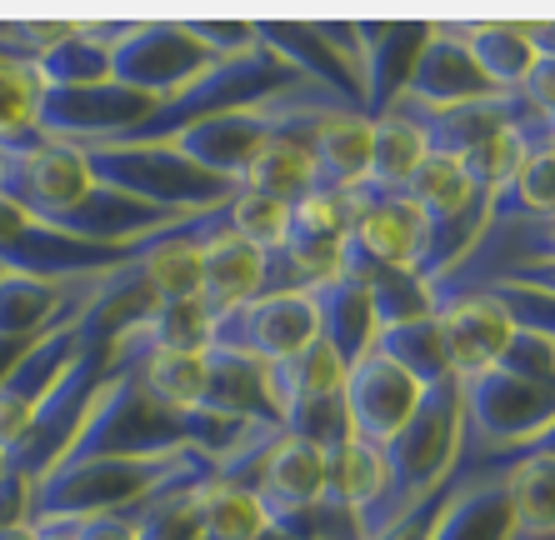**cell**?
Listing matches in <instances>:
<instances>
[{
    "mask_svg": "<svg viewBox=\"0 0 555 540\" xmlns=\"http://www.w3.org/2000/svg\"><path fill=\"white\" fill-rule=\"evenodd\" d=\"M401 201H411L426 220H440V216H455V210L470 206V201H476V185L465 180L455 155H426V160L415 166V176L405 180Z\"/></svg>",
    "mask_w": 555,
    "mask_h": 540,
    "instance_id": "e575fe53",
    "label": "cell"
},
{
    "mask_svg": "<svg viewBox=\"0 0 555 540\" xmlns=\"http://www.w3.org/2000/svg\"><path fill=\"white\" fill-rule=\"evenodd\" d=\"M436 316H440V331H446V350H451L455 381L501 365L505 346H511V335H516V321H511V310L501 306L495 291L451 300V306L436 310Z\"/></svg>",
    "mask_w": 555,
    "mask_h": 540,
    "instance_id": "e0dca14e",
    "label": "cell"
},
{
    "mask_svg": "<svg viewBox=\"0 0 555 540\" xmlns=\"http://www.w3.org/2000/svg\"><path fill=\"white\" fill-rule=\"evenodd\" d=\"M310 340H321L310 296H260L250 306H235L225 316H216V331H210V346L250 356L260 365L296 356Z\"/></svg>",
    "mask_w": 555,
    "mask_h": 540,
    "instance_id": "30bf717a",
    "label": "cell"
},
{
    "mask_svg": "<svg viewBox=\"0 0 555 540\" xmlns=\"http://www.w3.org/2000/svg\"><path fill=\"white\" fill-rule=\"evenodd\" d=\"M426 141L411 120H401L396 111L371 120V166H365V180L350 191V201H401L405 180L415 176V166L426 160Z\"/></svg>",
    "mask_w": 555,
    "mask_h": 540,
    "instance_id": "484cf974",
    "label": "cell"
},
{
    "mask_svg": "<svg viewBox=\"0 0 555 540\" xmlns=\"http://www.w3.org/2000/svg\"><path fill=\"white\" fill-rule=\"evenodd\" d=\"M325 496L346 501L356 515L371 511L386 496V461H380V450L350 440L336 455H325Z\"/></svg>",
    "mask_w": 555,
    "mask_h": 540,
    "instance_id": "836d02e7",
    "label": "cell"
},
{
    "mask_svg": "<svg viewBox=\"0 0 555 540\" xmlns=\"http://www.w3.org/2000/svg\"><path fill=\"white\" fill-rule=\"evenodd\" d=\"M176 220L181 216H170V210H160V206H145L135 195H120V191H111V185H91V195L65 220H55L51 231L76 235V241H86V245H120V250H126V245H141L145 235L166 231Z\"/></svg>",
    "mask_w": 555,
    "mask_h": 540,
    "instance_id": "d6986e66",
    "label": "cell"
},
{
    "mask_svg": "<svg viewBox=\"0 0 555 540\" xmlns=\"http://www.w3.org/2000/svg\"><path fill=\"white\" fill-rule=\"evenodd\" d=\"M91 166L86 151L65 141H40L30 151L0 155V201H11L21 216L55 226L91 195Z\"/></svg>",
    "mask_w": 555,
    "mask_h": 540,
    "instance_id": "52a82bcc",
    "label": "cell"
},
{
    "mask_svg": "<svg viewBox=\"0 0 555 540\" xmlns=\"http://www.w3.org/2000/svg\"><path fill=\"white\" fill-rule=\"evenodd\" d=\"M191 461V446L155 461H130V455H91V461H61L51 476L30 480L26 520H95V515L130 511L145 501L155 486H166L181 465Z\"/></svg>",
    "mask_w": 555,
    "mask_h": 540,
    "instance_id": "3957f363",
    "label": "cell"
},
{
    "mask_svg": "<svg viewBox=\"0 0 555 540\" xmlns=\"http://www.w3.org/2000/svg\"><path fill=\"white\" fill-rule=\"evenodd\" d=\"M266 526L271 515L256 501V490H235L220 480L201 490V540H250Z\"/></svg>",
    "mask_w": 555,
    "mask_h": 540,
    "instance_id": "74e56055",
    "label": "cell"
},
{
    "mask_svg": "<svg viewBox=\"0 0 555 540\" xmlns=\"http://www.w3.org/2000/svg\"><path fill=\"white\" fill-rule=\"evenodd\" d=\"M361 36V90H365V120L386 116L390 101L405 95L411 65L421 46L430 40V21H356Z\"/></svg>",
    "mask_w": 555,
    "mask_h": 540,
    "instance_id": "9a60e30c",
    "label": "cell"
},
{
    "mask_svg": "<svg viewBox=\"0 0 555 540\" xmlns=\"http://www.w3.org/2000/svg\"><path fill=\"white\" fill-rule=\"evenodd\" d=\"M266 285V250H256L250 241H241L235 231H225L220 241L206 245V270H201V300L210 316H225L235 306L260 300Z\"/></svg>",
    "mask_w": 555,
    "mask_h": 540,
    "instance_id": "4316f807",
    "label": "cell"
},
{
    "mask_svg": "<svg viewBox=\"0 0 555 540\" xmlns=\"http://www.w3.org/2000/svg\"><path fill=\"white\" fill-rule=\"evenodd\" d=\"M325 496V455L306 440L285 436L281 446L271 450V461L260 471V486H256V501L266 505V515H285V511H306Z\"/></svg>",
    "mask_w": 555,
    "mask_h": 540,
    "instance_id": "83f0119b",
    "label": "cell"
},
{
    "mask_svg": "<svg viewBox=\"0 0 555 540\" xmlns=\"http://www.w3.org/2000/svg\"><path fill=\"white\" fill-rule=\"evenodd\" d=\"M155 101L141 90H126L116 80L101 86H55L40 90V136L46 141H65V145H120L130 130L151 120Z\"/></svg>",
    "mask_w": 555,
    "mask_h": 540,
    "instance_id": "ba28073f",
    "label": "cell"
},
{
    "mask_svg": "<svg viewBox=\"0 0 555 540\" xmlns=\"http://www.w3.org/2000/svg\"><path fill=\"white\" fill-rule=\"evenodd\" d=\"M191 36L206 46L216 61H231V55H246L256 46V21H185Z\"/></svg>",
    "mask_w": 555,
    "mask_h": 540,
    "instance_id": "f6af8a7d",
    "label": "cell"
},
{
    "mask_svg": "<svg viewBox=\"0 0 555 540\" xmlns=\"http://www.w3.org/2000/svg\"><path fill=\"white\" fill-rule=\"evenodd\" d=\"M545 126H551V145H555V116H551V120H545Z\"/></svg>",
    "mask_w": 555,
    "mask_h": 540,
    "instance_id": "11a10c76",
    "label": "cell"
},
{
    "mask_svg": "<svg viewBox=\"0 0 555 540\" xmlns=\"http://www.w3.org/2000/svg\"><path fill=\"white\" fill-rule=\"evenodd\" d=\"M231 231L241 235V241H250L256 250H275V245H285V235H291V206L241 185V191L231 195Z\"/></svg>",
    "mask_w": 555,
    "mask_h": 540,
    "instance_id": "b9f144b4",
    "label": "cell"
},
{
    "mask_svg": "<svg viewBox=\"0 0 555 540\" xmlns=\"http://www.w3.org/2000/svg\"><path fill=\"white\" fill-rule=\"evenodd\" d=\"M315 191H356L371 166V120L361 111H325L306 130Z\"/></svg>",
    "mask_w": 555,
    "mask_h": 540,
    "instance_id": "44dd1931",
    "label": "cell"
},
{
    "mask_svg": "<svg viewBox=\"0 0 555 540\" xmlns=\"http://www.w3.org/2000/svg\"><path fill=\"white\" fill-rule=\"evenodd\" d=\"M271 526L285 530L291 540H361V520H356V511H350L346 501H336V496H321V501L306 505V511L275 515Z\"/></svg>",
    "mask_w": 555,
    "mask_h": 540,
    "instance_id": "7bdbcfd3",
    "label": "cell"
},
{
    "mask_svg": "<svg viewBox=\"0 0 555 540\" xmlns=\"http://www.w3.org/2000/svg\"><path fill=\"white\" fill-rule=\"evenodd\" d=\"M380 461H386V496L365 515H356L361 540L401 520L415 501H426L430 490L451 480L455 461H461V381L455 375L421 390L411 421L380 446Z\"/></svg>",
    "mask_w": 555,
    "mask_h": 540,
    "instance_id": "6da1fadb",
    "label": "cell"
},
{
    "mask_svg": "<svg viewBox=\"0 0 555 540\" xmlns=\"http://www.w3.org/2000/svg\"><path fill=\"white\" fill-rule=\"evenodd\" d=\"M535 55H555V21H526Z\"/></svg>",
    "mask_w": 555,
    "mask_h": 540,
    "instance_id": "681fc988",
    "label": "cell"
},
{
    "mask_svg": "<svg viewBox=\"0 0 555 540\" xmlns=\"http://www.w3.org/2000/svg\"><path fill=\"white\" fill-rule=\"evenodd\" d=\"M105 365H111V340L80 325L76 360H70L61 381L40 396V406H36V415H30L21 446L5 455L11 471H21L26 480H40L65 461V450H70V440H76L80 421H86L95 390H101V381H105Z\"/></svg>",
    "mask_w": 555,
    "mask_h": 540,
    "instance_id": "5b68a950",
    "label": "cell"
},
{
    "mask_svg": "<svg viewBox=\"0 0 555 540\" xmlns=\"http://www.w3.org/2000/svg\"><path fill=\"white\" fill-rule=\"evenodd\" d=\"M346 281H361L365 296H371L375 325H405L421 321V316H436V300H430V285L415 275V270H396V266H340Z\"/></svg>",
    "mask_w": 555,
    "mask_h": 540,
    "instance_id": "4dcf8cb0",
    "label": "cell"
},
{
    "mask_svg": "<svg viewBox=\"0 0 555 540\" xmlns=\"http://www.w3.org/2000/svg\"><path fill=\"white\" fill-rule=\"evenodd\" d=\"M40 80L36 65H0V155L40 145Z\"/></svg>",
    "mask_w": 555,
    "mask_h": 540,
    "instance_id": "d6a6232c",
    "label": "cell"
},
{
    "mask_svg": "<svg viewBox=\"0 0 555 540\" xmlns=\"http://www.w3.org/2000/svg\"><path fill=\"white\" fill-rule=\"evenodd\" d=\"M216 55L191 36L185 21H141L130 30V40H120L111 51V80L126 90H141L155 105L181 95L195 76H206Z\"/></svg>",
    "mask_w": 555,
    "mask_h": 540,
    "instance_id": "9c48e42d",
    "label": "cell"
},
{
    "mask_svg": "<svg viewBox=\"0 0 555 540\" xmlns=\"http://www.w3.org/2000/svg\"><path fill=\"white\" fill-rule=\"evenodd\" d=\"M76 540H141V536H135L126 515H95V520H80Z\"/></svg>",
    "mask_w": 555,
    "mask_h": 540,
    "instance_id": "c3c4849f",
    "label": "cell"
},
{
    "mask_svg": "<svg viewBox=\"0 0 555 540\" xmlns=\"http://www.w3.org/2000/svg\"><path fill=\"white\" fill-rule=\"evenodd\" d=\"M201 411L231 415V421H246V425H281L271 386H266V365L220 346H206V396H201Z\"/></svg>",
    "mask_w": 555,
    "mask_h": 540,
    "instance_id": "7402d4cb",
    "label": "cell"
},
{
    "mask_svg": "<svg viewBox=\"0 0 555 540\" xmlns=\"http://www.w3.org/2000/svg\"><path fill=\"white\" fill-rule=\"evenodd\" d=\"M516 536V511H511V486L505 476H461L455 496L446 501L430 540H511Z\"/></svg>",
    "mask_w": 555,
    "mask_h": 540,
    "instance_id": "cb8c5ba5",
    "label": "cell"
},
{
    "mask_svg": "<svg viewBox=\"0 0 555 540\" xmlns=\"http://www.w3.org/2000/svg\"><path fill=\"white\" fill-rule=\"evenodd\" d=\"M26 340H11V335H0V381H5V375H11L15 371V360H21V356H26Z\"/></svg>",
    "mask_w": 555,
    "mask_h": 540,
    "instance_id": "f907efd6",
    "label": "cell"
},
{
    "mask_svg": "<svg viewBox=\"0 0 555 540\" xmlns=\"http://www.w3.org/2000/svg\"><path fill=\"white\" fill-rule=\"evenodd\" d=\"M36 530H40V540H76L80 520H36Z\"/></svg>",
    "mask_w": 555,
    "mask_h": 540,
    "instance_id": "816d5d0a",
    "label": "cell"
},
{
    "mask_svg": "<svg viewBox=\"0 0 555 540\" xmlns=\"http://www.w3.org/2000/svg\"><path fill=\"white\" fill-rule=\"evenodd\" d=\"M520 101L545 120L555 116V55H535V65H530L526 80H520Z\"/></svg>",
    "mask_w": 555,
    "mask_h": 540,
    "instance_id": "bcb514c9",
    "label": "cell"
},
{
    "mask_svg": "<svg viewBox=\"0 0 555 540\" xmlns=\"http://www.w3.org/2000/svg\"><path fill=\"white\" fill-rule=\"evenodd\" d=\"M520 540H555V455H526L501 471Z\"/></svg>",
    "mask_w": 555,
    "mask_h": 540,
    "instance_id": "1f68e13d",
    "label": "cell"
},
{
    "mask_svg": "<svg viewBox=\"0 0 555 540\" xmlns=\"http://www.w3.org/2000/svg\"><path fill=\"white\" fill-rule=\"evenodd\" d=\"M256 40L281 55L296 76L336 90L361 111V36L356 21H256ZM365 116V111H361Z\"/></svg>",
    "mask_w": 555,
    "mask_h": 540,
    "instance_id": "8992f818",
    "label": "cell"
},
{
    "mask_svg": "<svg viewBox=\"0 0 555 540\" xmlns=\"http://www.w3.org/2000/svg\"><path fill=\"white\" fill-rule=\"evenodd\" d=\"M0 540H40V530L30 526V520H15V526L0 530Z\"/></svg>",
    "mask_w": 555,
    "mask_h": 540,
    "instance_id": "f5cc1de1",
    "label": "cell"
},
{
    "mask_svg": "<svg viewBox=\"0 0 555 540\" xmlns=\"http://www.w3.org/2000/svg\"><path fill=\"white\" fill-rule=\"evenodd\" d=\"M141 386L166 411H195L206 396V350H155L141 371Z\"/></svg>",
    "mask_w": 555,
    "mask_h": 540,
    "instance_id": "8d00e7d4",
    "label": "cell"
},
{
    "mask_svg": "<svg viewBox=\"0 0 555 540\" xmlns=\"http://www.w3.org/2000/svg\"><path fill=\"white\" fill-rule=\"evenodd\" d=\"M405 95H411V101H426V105H465V101L495 95V86L480 76V65L470 61V51H465L461 40L440 26V21H430V40L421 46V55H415Z\"/></svg>",
    "mask_w": 555,
    "mask_h": 540,
    "instance_id": "ffe728a7",
    "label": "cell"
},
{
    "mask_svg": "<svg viewBox=\"0 0 555 540\" xmlns=\"http://www.w3.org/2000/svg\"><path fill=\"white\" fill-rule=\"evenodd\" d=\"M285 436L306 440V446H315L321 455H336L340 446H350V421H346V400H340V390H325V396H310L300 400V406H291V411L281 415Z\"/></svg>",
    "mask_w": 555,
    "mask_h": 540,
    "instance_id": "60d3db41",
    "label": "cell"
},
{
    "mask_svg": "<svg viewBox=\"0 0 555 540\" xmlns=\"http://www.w3.org/2000/svg\"><path fill=\"white\" fill-rule=\"evenodd\" d=\"M306 296H310V306H315V331H321V340L340 356V365H356L361 356H371L380 325H375L371 296H365L361 281L331 275V281L310 285Z\"/></svg>",
    "mask_w": 555,
    "mask_h": 540,
    "instance_id": "603a6c76",
    "label": "cell"
},
{
    "mask_svg": "<svg viewBox=\"0 0 555 540\" xmlns=\"http://www.w3.org/2000/svg\"><path fill=\"white\" fill-rule=\"evenodd\" d=\"M455 486H461V476L451 471V480H446V486H436L426 501H415L411 511L401 515V520H390V526L375 530L371 540H430V530H436V520H440V511H446V501L455 496Z\"/></svg>",
    "mask_w": 555,
    "mask_h": 540,
    "instance_id": "ee69618b",
    "label": "cell"
},
{
    "mask_svg": "<svg viewBox=\"0 0 555 540\" xmlns=\"http://www.w3.org/2000/svg\"><path fill=\"white\" fill-rule=\"evenodd\" d=\"M210 331H216V316L206 310L201 296L160 300V306L151 310V321L141 325V335L151 340V350H206Z\"/></svg>",
    "mask_w": 555,
    "mask_h": 540,
    "instance_id": "f35d334b",
    "label": "cell"
},
{
    "mask_svg": "<svg viewBox=\"0 0 555 540\" xmlns=\"http://www.w3.org/2000/svg\"><path fill=\"white\" fill-rule=\"evenodd\" d=\"M36 80L46 90H55V86H101V80H111V51H101L95 40L80 36V21H76V36H65L55 51H46L36 61Z\"/></svg>",
    "mask_w": 555,
    "mask_h": 540,
    "instance_id": "ab89813d",
    "label": "cell"
},
{
    "mask_svg": "<svg viewBox=\"0 0 555 540\" xmlns=\"http://www.w3.org/2000/svg\"><path fill=\"white\" fill-rule=\"evenodd\" d=\"M340 381H346V365H340V356L325 346V340H310L306 350L266 365V386H271L275 415H285L291 406H300V400H310V396L340 390Z\"/></svg>",
    "mask_w": 555,
    "mask_h": 540,
    "instance_id": "f546056e",
    "label": "cell"
},
{
    "mask_svg": "<svg viewBox=\"0 0 555 540\" xmlns=\"http://www.w3.org/2000/svg\"><path fill=\"white\" fill-rule=\"evenodd\" d=\"M95 185H111L120 195H135L145 206H160L170 216H206V210L225 206L241 185L210 176L181 155L170 141L155 145H91L86 151Z\"/></svg>",
    "mask_w": 555,
    "mask_h": 540,
    "instance_id": "277c9868",
    "label": "cell"
},
{
    "mask_svg": "<svg viewBox=\"0 0 555 540\" xmlns=\"http://www.w3.org/2000/svg\"><path fill=\"white\" fill-rule=\"evenodd\" d=\"M26 511H30V480L5 465V476H0V530L26 520Z\"/></svg>",
    "mask_w": 555,
    "mask_h": 540,
    "instance_id": "7dc6e473",
    "label": "cell"
},
{
    "mask_svg": "<svg viewBox=\"0 0 555 540\" xmlns=\"http://www.w3.org/2000/svg\"><path fill=\"white\" fill-rule=\"evenodd\" d=\"M250 540H291V536H285V530H275V526H266L260 536H250Z\"/></svg>",
    "mask_w": 555,
    "mask_h": 540,
    "instance_id": "db71d44e",
    "label": "cell"
},
{
    "mask_svg": "<svg viewBox=\"0 0 555 540\" xmlns=\"http://www.w3.org/2000/svg\"><path fill=\"white\" fill-rule=\"evenodd\" d=\"M390 111L421 130V141H426L430 155H455L461 160L486 136L516 126L530 105L520 101V90H495L486 101H465V105H426V101H411V95H396Z\"/></svg>",
    "mask_w": 555,
    "mask_h": 540,
    "instance_id": "4fadbf2b",
    "label": "cell"
},
{
    "mask_svg": "<svg viewBox=\"0 0 555 540\" xmlns=\"http://www.w3.org/2000/svg\"><path fill=\"white\" fill-rule=\"evenodd\" d=\"M275 126H281L275 105H256V111H231V116L201 120V126L181 130L170 145H176L181 155H191L201 170L241 185L246 170H250V160H256V151L275 136Z\"/></svg>",
    "mask_w": 555,
    "mask_h": 540,
    "instance_id": "2e32d148",
    "label": "cell"
},
{
    "mask_svg": "<svg viewBox=\"0 0 555 540\" xmlns=\"http://www.w3.org/2000/svg\"><path fill=\"white\" fill-rule=\"evenodd\" d=\"M306 76H296L291 65L281 61L266 46H250L246 55H231V61H216L206 76H195L181 95H170L151 111V120L130 130L120 145H155V141H176L181 130L201 126L210 116H231V111H256V105H271L275 95L296 90Z\"/></svg>",
    "mask_w": 555,
    "mask_h": 540,
    "instance_id": "7a4b0ae2",
    "label": "cell"
},
{
    "mask_svg": "<svg viewBox=\"0 0 555 540\" xmlns=\"http://www.w3.org/2000/svg\"><path fill=\"white\" fill-rule=\"evenodd\" d=\"M440 26L470 51V61L480 65V76L495 90H520L526 70L535 65L526 21H440Z\"/></svg>",
    "mask_w": 555,
    "mask_h": 540,
    "instance_id": "d4e9b609",
    "label": "cell"
},
{
    "mask_svg": "<svg viewBox=\"0 0 555 540\" xmlns=\"http://www.w3.org/2000/svg\"><path fill=\"white\" fill-rule=\"evenodd\" d=\"M275 116H281V126H275V136L256 151V160H250L241 185L271 195V201H285V206H296L300 195L315 191V166H310L306 130H310V120L325 116V111H281V105H275Z\"/></svg>",
    "mask_w": 555,
    "mask_h": 540,
    "instance_id": "ac0fdd59",
    "label": "cell"
},
{
    "mask_svg": "<svg viewBox=\"0 0 555 540\" xmlns=\"http://www.w3.org/2000/svg\"><path fill=\"white\" fill-rule=\"evenodd\" d=\"M375 356H386L390 365H401L415 386L426 390L436 381H451V350H446V331H440V316H421V321L405 325H386L375 331Z\"/></svg>",
    "mask_w": 555,
    "mask_h": 540,
    "instance_id": "f1b7e54d",
    "label": "cell"
},
{
    "mask_svg": "<svg viewBox=\"0 0 555 540\" xmlns=\"http://www.w3.org/2000/svg\"><path fill=\"white\" fill-rule=\"evenodd\" d=\"M491 220H555V145L526 155L516 180L491 201Z\"/></svg>",
    "mask_w": 555,
    "mask_h": 540,
    "instance_id": "d590c367",
    "label": "cell"
},
{
    "mask_svg": "<svg viewBox=\"0 0 555 540\" xmlns=\"http://www.w3.org/2000/svg\"><path fill=\"white\" fill-rule=\"evenodd\" d=\"M0 476H5V450H0Z\"/></svg>",
    "mask_w": 555,
    "mask_h": 540,
    "instance_id": "9f6ffc18",
    "label": "cell"
},
{
    "mask_svg": "<svg viewBox=\"0 0 555 540\" xmlns=\"http://www.w3.org/2000/svg\"><path fill=\"white\" fill-rule=\"evenodd\" d=\"M340 400H346V421H350V440L361 446H386L405 421H411L421 386L401 365H390L386 356H361L356 365H346V381H340Z\"/></svg>",
    "mask_w": 555,
    "mask_h": 540,
    "instance_id": "7c38bea8",
    "label": "cell"
},
{
    "mask_svg": "<svg viewBox=\"0 0 555 540\" xmlns=\"http://www.w3.org/2000/svg\"><path fill=\"white\" fill-rule=\"evenodd\" d=\"M346 245H340V266H396L415 270L426 250V216L411 201H350Z\"/></svg>",
    "mask_w": 555,
    "mask_h": 540,
    "instance_id": "5bb4252c",
    "label": "cell"
},
{
    "mask_svg": "<svg viewBox=\"0 0 555 540\" xmlns=\"http://www.w3.org/2000/svg\"><path fill=\"white\" fill-rule=\"evenodd\" d=\"M105 275H76V281H36V275H15L0 270V335L11 340H46L51 331H65L86 316Z\"/></svg>",
    "mask_w": 555,
    "mask_h": 540,
    "instance_id": "8fae6325",
    "label": "cell"
}]
</instances>
